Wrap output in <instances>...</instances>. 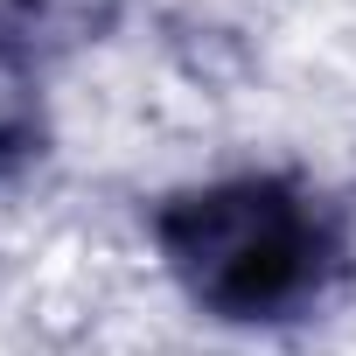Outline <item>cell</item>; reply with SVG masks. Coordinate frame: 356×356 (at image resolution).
<instances>
[{"mask_svg": "<svg viewBox=\"0 0 356 356\" xmlns=\"http://www.w3.org/2000/svg\"><path fill=\"white\" fill-rule=\"evenodd\" d=\"M161 238L196 300L238 321L300 307L335 259L321 210L286 182H217L203 196H182L161 217Z\"/></svg>", "mask_w": 356, "mask_h": 356, "instance_id": "cell-1", "label": "cell"}, {"mask_svg": "<svg viewBox=\"0 0 356 356\" xmlns=\"http://www.w3.org/2000/svg\"><path fill=\"white\" fill-rule=\"evenodd\" d=\"M0 154H22V105L0 98Z\"/></svg>", "mask_w": 356, "mask_h": 356, "instance_id": "cell-2", "label": "cell"}]
</instances>
